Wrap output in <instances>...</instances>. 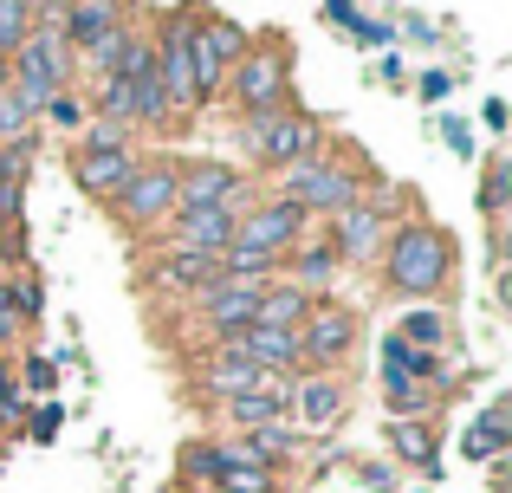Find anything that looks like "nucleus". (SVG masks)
Masks as SVG:
<instances>
[{
	"instance_id": "35",
	"label": "nucleus",
	"mask_w": 512,
	"mask_h": 493,
	"mask_svg": "<svg viewBox=\"0 0 512 493\" xmlns=\"http://www.w3.org/2000/svg\"><path fill=\"white\" fill-rule=\"evenodd\" d=\"M33 33V0H0V59Z\"/></svg>"
},
{
	"instance_id": "2",
	"label": "nucleus",
	"mask_w": 512,
	"mask_h": 493,
	"mask_svg": "<svg viewBox=\"0 0 512 493\" xmlns=\"http://www.w3.org/2000/svg\"><path fill=\"white\" fill-rule=\"evenodd\" d=\"M221 98L234 104V111H247V124H253V117L286 111V98H292V65H286V46H279V39H253L247 59L227 65Z\"/></svg>"
},
{
	"instance_id": "1",
	"label": "nucleus",
	"mask_w": 512,
	"mask_h": 493,
	"mask_svg": "<svg viewBox=\"0 0 512 493\" xmlns=\"http://www.w3.org/2000/svg\"><path fill=\"white\" fill-rule=\"evenodd\" d=\"M383 279L389 292H402V299H435L441 286H448L454 273V241L435 228V221H396V228L383 234Z\"/></svg>"
},
{
	"instance_id": "38",
	"label": "nucleus",
	"mask_w": 512,
	"mask_h": 493,
	"mask_svg": "<svg viewBox=\"0 0 512 493\" xmlns=\"http://www.w3.org/2000/svg\"><path fill=\"white\" fill-rule=\"evenodd\" d=\"M78 150H130V130H117V124H98V117H91V124L78 130Z\"/></svg>"
},
{
	"instance_id": "40",
	"label": "nucleus",
	"mask_w": 512,
	"mask_h": 493,
	"mask_svg": "<svg viewBox=\"0 0 512 493\" xmlns=\"http://www.w3.org/2000/svg\"><path fill=\"white\" fill-rule=\"evenodd\" d=\"M441 143H448V150L461 156V163H467V156H474V130H467L461 117H441Z\"/></svg>"
},
{
	"instance_id": "37",
	"label": "nucleus",
	"mask_w": 512,
	"mask_h": 493,
	"mask_svg": "<svg viewBox=\"0 0 512 493\" xmlns=\"http://www.w3.org/2000/svg\"><path fill=\"white\" fill-rule=\"evenodd\" d=\"M59 429H65V409L46 396V403H39L33 416H26V442H59Z\"/></svg>"
},
{
	"instance_id": "31",
	"label": "nucleus",
	"mask_w": 512,
	"mask_h": 493,
	"mask_svg": "<svg viewBox=\"0 0 512 493\" xmlns=\"http://www.w3.org/2000/svg\"><path fill=\"white\" fill-rule=\"evenodd\" d=\"M506 202H512V163H506V156H493L487 176H480V215L500 221V215H506Z\"/></svg>"
},
{
	"instance_id": "17",
	"label": "nucleus",
	"mask_w": 512,
	"mask_h": 493,
	"mask_svg": "<svg viewBox=\"0 0 512 493\" xmlns=\"http://www.w3.org/2000/svg\"><path fill=\"white\" fill-rule=\"evenodd\" d=\"M137 163H143L137 150H78L72 156V176H78V189H85V195L111 202V195L130 182V169H137Z\"/></svg>"
},
{
	"instance_id": "43",
	"label": "nucleus",
	"mask_w": 512,
	"mask_h": 493,
	"mask_svg": "<svg viewBox=\"0 0 512 493\" xmlns=\"http://www.w3.org/2000/svg\"><path fill=\"white\" fill-rule=\"evenodd\" d=\"M448 85H454L448 72H422V98H428V104H441V98H448Z\"/></svg>"
},
{
	"instance_id": "6",
	"label": "nucleus",
	"mask_w": 512,
	"mask_h": 493,
	"mask_svg": "<svg viewBox=\"0 0 512 493\" xmlns=\"http://www.w3.org/2000/svg\"><path fill=\"white\" fill-rule=\"evenodd\" d=\"M247 150L260 156V169H292V163H305V156L325 150V130H318L312 111L286 104V111L253 117V124H247Z\"/></svg>"
},
{
	"instance_id": "29",
	"label": "nucleus",
	"mask_w": 512,
	"mask_h": 493,
	"mask_svg": "<svg viewBox=\"0 0 512 493\" xmlns=\"http://www.w3.org/2000/svg\"><path fill=\"white\" fill-rule=\"evenodd\" d=\"M39 117H46L52 130H65V137H78V130L91 124V104L78 98V91H52V98L39 104Z\"/></svg>"
},
{
	"instance_id": "22",
	"label": "nucleus",
	"mask_w": 512,
	"mask_h": 493,
	"mask_svg": "<svg viewBox=\"0 0 512 493\" xmlns=\"http://www.w3.org/2000/svg\"><path fill=\"white\" fill-rule=\"evenodd\" d=\"M292 286H305L312 299H325V286L338 279V253H331V241H299L292 247Z\"/></svg>"
},
{
	"instance_id": "26",
	"label": "nucleus",
	"mask_w": 512,
	"mask_h": 493,
	"mask_svg": "<svg viewBox=\"0 0 512 493\" xmlns=\"http://www.w3.org/2000/svg\"><path fill=\"white\" fill-rule=\"evenodd\" d=\"M201 46H208L221 65H240V59H247V46H253V33H247V26H234V20H221V13H201Z\"/></svg>"
},
{
	"instance_id": "10",
	"label": "nucleus",
	"mask_w": 512,
	"mask_h": 493,
	"mask_svg": "<svg viewBox=\"0 0 512 493\" xmlns=\"http://www.w3.org/2000/svg\"><path fill=\"white\" fill-rule=\"evenodd\" d=\"M253 299H260L253 279H214V286H201L195 299H188V318H195L208 338H234V331L253 325Z\"/></svg>"
},
{
	"instance_id": "19",
	"label": "nucleus",
	"mask_w": 512,
	"mask_h": 493,
	"mask_svg": "<svg viewBox=\"0 0 512 493\" xmlns=\"http://www.w3.org/2000/svg\"><path fill=\"white\" fill-rule=\"evenodd\" d=\"M117 20H124V7H117V0H65V26H59L65 52H78V59H85V52L98 46Z\"/></svg>"
},
{
	"instance_id": "28",
	"label": "nucleus",
	"mask_w": 512,
	"mask_h": 493,
	"mask_svg": "<svg viewBox=\"0 0 512 493\" xmlns=\"http://www.w3.org/2000/svg\"><path fill=\"white\" fill-rule=\"evenodd\" d=\"M409 351H441V338H448V318L435 312V305H415L409 318H402V331H396Z\"/></svg>"
},
{
	"instance_id": "18",
	"label": "nucleus",
	"mask_w": 512,
	"mask_h": 493,
	"mask_svg": "<svg viewBox=\"0 0 512 493\" xmlns=\"http://www.w3.org/2000/svg\"><path fill=\"white\" fill-rule=\"evenodd\" d=\"M312 312V292L292 286V279H266L260 299H253V331H299Z\"/></svg>"
},
{
	"instance_id": "42",
	"label": "nucleus",
	"mask_w": 512,
	"mask_h": 493,
	"mask_svg": "<svg viewBox=\"0 0 512 493\" xmlns=\"http://www.w3.org/2000/svg\"><path fill=\"white\" fill-rule=\"evenodd\" d=\"M26 416V396H20V383H7L0 390V422H20Z\"/></svg>"
},
{
	"instance_id": "20",
	"label": "nucleus",
	"mask_w": 512,
	"mask_h": 493,
	"mask_svg": "<svg viewBox=\"0 0 512 493\" xmlns=\"http://www.w3.org/2000/svg\"><path fill=\"white\" fill-rule=\"evenodd\" d=\"M286 390L292 383L286 377H273V383H260V390H247V396H227V422H234L240 435H253V429H273V422H286Z\"/></svg>"
},
{
	"instance_id": "16",
	"label": "nucleus",
	"mask_w": 512,
	"mask_h": 493,
	"mask_svg": "<svg viewBox=\"0 0 512 493\" xmlns=\"http://www.w3.org/2000/svg\"><path fill=\"white\" fill-rule=\"evenodd\" d=\"M195 383H201V396H214V403H227V396H247V390H260V383H273L253 357H234V351H208L195 364Z\"/></svg>"
},
{
	"instance_id": "34",
	"label": "nucleus",
	"mask_w": 512,
	"mask_h": 493,
	"mask_svg": "<svg viewBox=\"0 0 512 493\" xmlns=\"http://www.w3.org/2000/svg\"><path fill=\"white\" fill-rule=\"evenodd\" d=\"M461 448H467V455H500V448H506V409L493 403L487 416H480V429L461 435Z\"/></svg>"
},
{
	"instance_id": "23",
	"label": "nucleus",
	"mask_w": 512,
	"mask_h": 493,
	"mask_svg": "<svg viewBox=\"0 0 512 493\" xmlns=\"http://www.w3.org/2000/svg\"><path fill=\"white\" fill-rule=\"evenodd\" d=\"M383 403H389V416L396 422H428L448 396L441 390H428V383H402V377H383Z\"/></svg>"
},
{
	"instance_id": "45",
	"label": "nucleus",
	"mask_w": 512,
	"mask_h": 493,
	"mask_svg": "<svg viewBox=\"0 0 512 493\" xmlns=\"http://www.w3.org/2000/svg\"><path fill=\"white\" fill-rule=\"evenodd\" d=\"M480 117H487V130H506V104H500V98L480 104Z\"/></svg>"
},
{
	"instance_id": "11",
	"label": "nucleus",
	"mask_w": 512,
	"mask_h": 493,
	"mask_svg": "<svg viewBox=\"0 0 512 493\" xmlns=\"http://www.w3.org/2000/svg\"><path fill=\"white\" fill-rule=\"evenodd\" d=\"M305 241V208L286 202V195H273V202H253V215L234 221V247H260V253H292Z\"/></svg>"
},
{
	"instance_id": "13",
	"label": "nucleus",
	"mask_w": 512,
	"mask_h": 493,
	"mask_svg": "<svg viewBox=\"0 0 512 493\" xmlns=\"http://www.w3.org/2000/svg\"><path fill=\"white\" fill-rule=\"evenodd\" d=\"M331 221V253H338V266H370L376 253H383V234H389V221L376 215L370 202H357V208H344V215H325Z\"/></svg>"
},
{
	"instance_id": "32",
	"label": "nucleus",
	"mask_w": 512,
	"mask_h": 493,
	"mask_svg": "<svg viewBox=\"0 0 512 493\" xmlns=\"http://www.w3.org/2000/svg\"><path fill=\"white\" fill-rule=\"evenodd\" d=\"M214 493H279V474L266 468V461H240V468L221 474V487Z\"/></svg>"
},
{
	"instance_id": "4",
	"label": "nucleus",
	"mask_w": 512,
	"mask_h": 493,
	"mask_svg": "<svg viewBox=\"0 0 512 493\" xmlns=\"http://www.w3.org/2000/svg\"><path fill=\"white\" fill-rule=\"evenodd\" d=\"M195 20L201 7H175L163 13V26H156V78H163V98H169V130L188 124V111H195Z\"/></svg>"
},
{
	"instance_id": "15",
	"label": "nucleus",
	"mask_w": 512,
	"mask_h": 493,
	"mask_svg": "<svg viewBox=\"0 0 512 493\" xmlns=\"http://www.w3.org/2000/svg\"><path fill=\"white\" fill-rule=\"evenodd\" d=\"M221 279V253H188V247H163L150 260V286L156 292H175V299H195L201 286Z\"/></svg>"
},
{
	"instance_id": "8",
	"label": "nucleus",
	"mask_w": 512,
	"mask_h": 493,
	"mask_svg": "<svg viewBox=\"0 0 512 493\" xmlns=\"http://www.w3.org/2000/svg\"><path fill=\"white\" fill-rule=\"evenodd\" d=\"M357 338H363V318L350 312V305H338V299H312V312H305V325H299L305 364H318V370H338L344 357L357 351Z\"/></svg>"
},
{
	"instance_id": "46",
	"label": "nucleus",
	"mask_w": 512,
	"mask_h": 493,
	"mask_svg": "<svg viewBox=\"0 0 512 493\" xmlns=\"http://www.w3.org/2000/svg\"><path fill=\"white\" fill-rule=\"evenodd\" d=\"M7 383H13V370H7V351H0V390H7Z\"/></svg>"
},
{
	"instance_id": "33",
	"label": "nucleus",
	"mask_w": 512,
	"mask_h": 493,
	"mask_svg": "<svg viewBox=\"0 0 512 493\" xmlns=\"http://www.w3.org/2000/svg\"><path fill=\"white\" fill-rule=\"evenodd\" d=\"M13 377H20V396H52V390H59V364H52L46 351H26Z\"/></svg>"
},
{
	"instance_id": "14",
	"label": "nucleus",
	"mask_w": 512,
	"mask_h": 493,
	"mask_svg": "<svg viewBox=\"0 0 512 493\" xmlns=\"http://www.w3.org/2000/svg\"><path fill=\"white\" fill-rule=\"evenodd\" d=\"M234 221L240 208H175L163 221L169 247H188V253H227L234 247Z\"/></svg>"
},
{
	"instance_id": "27",
	"label": "nucleus",
	"mask_w": 512,
	"mask_h": 493,
	"mask_svg": "<svg viewBox=\"0 0 512 493\" xmlns=\"http://www.w3.org/2000/svg\"><path fill=\"white\" fill-rule=\"evenodd\" d=\"M221 474H227V448L221 442H188L182 448V481L188 487H221Z\"/></svg>"
},
{
	"instance_id": "44",
	"label": "nucleus",
	"mask_w": 512,
	"mask_h": 493,
	"mask_svg": "<svg viewBox=\"0 0 512 493\" xmlns=\"http://www.w3.org/2000/svg\"><path fill=\"white\" fill-rule=\"evenodd\" d=\"M325 13H331L338 26H357V20H363V13H357V0H325Z\"/></svg>"
},
{
	"instance_id": "36",
	"label": "nucleus",
	"mask_w": 512,
	"mask_h": 493,
	"mask_svg": "<svg viewBox=\"0 0 512 493\" xmlns=\"http://www.w3.org/2000/svg\"><path fill=\"white\" fill-rule=\"evenodd\" d=\"M247 448L266 461V468H273V461H286L292 448H299V435H292L286 422H273V429H253V435H247Z\"/></svg>"
},
{
	"instance_id": "25",
	"label": "nucleus",
	"mask_w": 512,
	"mask_h": 493,
	"mask_svg": "<svg viewBox=\"0 0 512 493\" xmlns=\"http://www.w3.org/2000/svg\"><path fill=\"white\" fill-rule=\"evenodd\" d=\"M137 39H143L137 26H130V20H117L111 33H104L98 46L85 52V65H91V72H98V78H124V65H130V46H137Z\"/></svg>"
},
{
	"instance_id": "3",
	"label": "nucleus",
	"mask_w": 512,
	"mask_h": 493,
	"mask_svg": "<svg viewBox=\"0 0 512 493\" xmlns=\"http://www.w3.org/2000/svg\"><path fill=\"white\" fill-rule=\"evenodd\" d=\"M279 195L299 202L305 215H344L363 202V163H338V156H305V163L279 169Z\"/></svg>"
},
{
	"instance_id": "9",
	"label": "nucleus",
	"mask_w": 512,
	"mask_h": 493,
	"mask_svg": "<svg viewBox=\"0 0 512 493\" xmlns=\"http://www.w3.org/2000/svg\"><path fill=\"white\" fill-rule=\"evenodd\" d=\"M175 208H247V176L234 163H175Z\"/></svg>"
},
{
	"instance_id": "30",
	"label": "nucleus",
	"mask_w": 512,
	"mask_h": 493,
	"mask_svg": "<svg viewBox=\"0 0 512 493\" xmlns=\"http://www.w3.org/2000/svg\"><path fill=\"white\" fill-rule=\"evenodd\" d=\"M273 253H260V247H227L221 253V279H253V286H266L273 279Z\"/></svg>"
},
{
	"instance_id": "21",
	"label": "nucleus",
	"mask_w": 512,
	"mask_h": 493,
	"mask_svg": "<svg viewBox=\"0 0 512 493\" xmlns=\"http://www.w3.org/2000/svg\"><path fill=\"white\" fill-rule=\"evenodd\" d=\"M383 377H402V383H428V390L448 396L454 390V370L441 364V351H409L402 338L383 344Z\"/></svg>"
},
{
	"instance_id": "41",
	"label": "nucleus",
	"mask_w": 512,
	"mask_h": 493,
	"mask_svg": "<svg viewBox=\"0 0 512 493\" xmlns=\"http://www.w3.org/2000/svg\"><path fill=\"white\" fill-rule=\"evenodd\" d=\"M357 474H363L370 493H396V468H389V461H370V468H357Z\"/></svg>"
},
{
	"instance_id": "7",
	"label": "nucleus",
	"mask_w": 512,
	"mask_h": 493,
	"mask_svg": "<svg viewBox=\"0 0 512 493\" xmlns=\"http://www.w3.org/2000/svg\"><path fill=\"white\" fill-rule=\"evenodd\" d=\"M65 78H72V52H65V39L46 33V26H33V33H26L20 46L7 52V85L33 91V98L65 91Z\"/></svg>"
},
{
	"instance_id": "39",
	"label": "nucleus",
	"mask_w": 512,
	"mask_h": 493,
	"mask_svg": "<svg viewBox=\"0 0 512 493\" xmlns=\"http://www.w3.org/2000/svg\"><path fill=\"white\" fill-rule=\"evenodd\" d=\"M13 338H20V312H13V279L0 273V351H7Z\"/></svg>"
},
{
	"instance_id": "5",
	"label": "nucleus",
	"mask_w": 512,
	"mask_h": 493,
	"mask_svg": "<svg viewBox=\"0 0 512 493\" xmlns=\"http://www.w3.org/2000/svg\"><path fill=\"white\" fill-rule=\"evenodd\" d=\"M175 163L182 156H143L137 169H130V182L111 195V215L117 228H163V221L175 215Z\"/></svg>"
},
{
	"instance_id": "24",
	"label": "nucleus",
	"mask_w": 512,
	"mask_h": 493,
	"mask_svg": "<svg viewBox=\"0 0 512 493\" xmlns=\"http://www.w3.org/2000/svg\"><path fill=\"white\" fill-rule=\"evenodd\" d=\"M389 448L422 474L441 468V448H435V429H428V422H389Z\"/></svg>"
},
{
	"instance_id": "12",
	"label": "nucleus",
	"mask_w": 512,
	"mask_h": 493,
	"mask_svg": "<svg viewBox=\"0 0 512 493\" xmlns=\"http://www.w3.org/2000/svg\"><path fill=\"white\" fill-rule=\"evenodd\" d=\"M350 409V390L338 377H292L286 390V416H292V435H325L338 429Z\"/></svg>"
}]
</instances>
